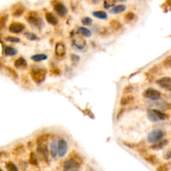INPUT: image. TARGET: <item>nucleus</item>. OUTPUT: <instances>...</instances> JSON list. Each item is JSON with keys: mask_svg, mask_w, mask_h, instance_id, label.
<instances>
[{"mask_svg": "<svg viewBox=\"0 0 171 171\" xmlns=\"http://www.w3.org/2000/svg\"><path fill=\"white\" fill-rule=\"evenodd\" d=\"M83 160L79 154L72 153L69 158L64 162V171H79L80 169Z\"/></svg>", "mask_w": 171, "mask_h": 171, "instance_id": "1", "label": "nucleus"}, {"mask_svg": "<svg viewBox=\"0 0 171 171\" xmlns=\"http://www.w3.org/2000/svg\"><path fill=\"white\" fill-rule=\"evenodd\" d=\"M164 136V132L160 129H156L150 131L147 135V141L149 144H157L161 140H163Z\"/></svg>", "mask_w": 171, "mask_h": 171, "instance_id": "2", "label": "nucleus"}, {"mask_svg": "<svg viewBox=\"0 0 171 171\" xmlns=\"http://www.w3.org/2000/svg\"><path fill=\"white\" fill-rule=\"evenodd\" d=\"M147 117L151 122H159L164 120L167 118V115L159 109H149L147 110Z\"/></svg>", "mask_w": 171, "mask_h": 171, "instance_id": "3", "label": "nucleus"}, {"mask_svg": "<svg viewBox=\"0 0 171 171\" xmlns=\"http://www.w3.org/2000/svg\"><path fill=\"white\" fill-rule=\"evenodd\" d=\"M25 18H26V20L28 21L29 24H31L32 26L36 27L39 29L44 27V21L40 17H39V15L35 12L29 13L27 14V16L25 17Z\"/></svg>", "mask_w": 171, "mask_h": 171, "instance_id": "4", "label": "nucleus"}, {"mask_svg": "<svg viewBox=\"0 0 171 171\" xmlns=\"http://www.w3.org/2000/svg\"><path fill=\"white\" fill-rule=\"evenodd\" d=\"M46 74H47V71L45 70V69H39V68L32 69L30 72L32 79H33L34 83H36L38 84L43 83L45 80Z\"/></svg>", "mask_w": 171, "mask_h": 171, "instance_id": "5", "label": "nucleus"}, {"mask_svg": "<svg viewBox=\"0 0 171 171\" xmlns=\"http://www.w3.org/2000/svg\"><path fill=\"white\" fill-rule=\"evenodd\" d=\"M143 96L145 99H150L152 101L159 100L161 97V93L157 89L153 88H149L143 92Z\"/></svg>", "mask_w": 171, "mask_h": 171, "instance_id": "6", "label": "nucleus"}, {"mask_svg": "<svg viewBox=\"0 0 171 171\" xmlns=\"http://www.w3.org/2000/svg\"><path fill=\"white\" fill-rule=\"evenodd\" d=\"M53 6H54V10L56 12V14L61 18L65 17L68 14V8L64 5V3L59 2V1H55L53 2Z\"/></svg>", "mask_w": 171, "mask_h": 171, "instance_id": "7", "label": "nucleus"}, {"mask_svg": "<svg viewBox=\"0 0 171 171\" xmlns=\"http://www.w3.org/2000/svg\"><path fill=\"white\" fill-rule=\"evenodd\" d=\"M58 156L59 158H64L67 154L68 149H69V144L68 142L64 139H60L58 141Z\"/></svg>", "mask_w": 171, "mask_h": 171, "instance_id": "8", "label": "nucleus"}, {"mask_svg": "<svg viewBox=\"0 0 171 171\" xmlns=\"http://www.w3.org/2000/svg\"><path fill=\"white\" fill-rule=\"evenodd\" d=\"M24 29H25L24 24L19 22H13L8 26V30L13 34H20L24 30Z\"/></svg>", "mask_w": 171, "mask_h": 171, "instance_id": "9", "label": "nucleus"}, {"mask_svg": "<svg viewBox=\"0 0 171 171\" xmlns=\"http://www.w3.org/2000/svg\"><path fill=\"white\" fill-rule=\"evenodd\" d=\"M156 84L162 89L171 91V78L163 77L156 81Z\"/></svg>", "mask_w": 171, "mask_h": 171, "instance_id": "10", "label": "nucleus"}, {"mask_svg": "<svg viewBox=\"0 0 171 171\" xmlns=\"http://www.w3.org/2000/svg\"><path fill=\"white\" fill-rule=\"evenodd\" d=\"M71 44H72V47H74L75 49H77V50H83L84 48L86 47L87 43L82 38H76V39H74L72 40Z\"/></svg>", "mask_w": 171, "mask_h": 171, "instance_id": "11", "label": "nucleus"}, {"mask_svg": "<svg viewBox=\"0 0 171 171\" xmlns=\"http://www.w3.org/2000/svg\"><path fill=\"white\" fill-rule=\"evenodd\" d=\"M37 153L43 159H44V160H48V159H49V148H48L47 144L38 145Z\"/></svg>", "mask_w": 171, "mask_h": 171, "instance_id": "12", "label": "nucleus"}, {"mask_svg": "<svg viewBox=\"0 0 171 171\" xmlns=\"http://www.w3.org/2000/svg\"><path fill=\"white\" fill-rule=\"evenodd\" d=\"M55 54L59 57H63L66 54V47L62 42H59L55 45Z\"/></svg>", "mask_w": 171, "mask_h": 171, "instance_id": "13", "label": "nucleus"}, {"mask_svg": "<svg viewBox=\"0 0 171 171\" xmlns=\"http://www.w3.org/2000/svg\"><path fill=\"white\" fill-rule=\"evenodd\" d=\"M14 67L16 68V69H26V68H27L28 63L24 58L19 57V58H18L17 59L14 61Z\"/></svg>", "mask_w": 171, "mask_h": 171, "instance_id": "14", "label": "nucleus"}, {"mask_svg": "<svg viewBox=\"0 0 171 171\" xmlns=\"http://www.w3.org/2000/svg\"><path fill=\"white\" fill-rule=\"evenodd\" d=\"M45 19L51 25H57L58 23H59L57 18L54 16V14H53V13H50V12H47L45 14Z\"/></svg>", "mask_w": 171, "mask_h": 171, "instance_id": "15", "label": "nucleus"}, {"mask_svg": "<svg viewBox=\"0 0 171 171\" xmlns=\"http://www.w3.org/2000/svg\"><path fill=\"white\" fill-rule=\"evenodd\" d=\"M125 10H126V6L124 4H118V5L113 6L109 12L113 14H118L123 13Z\"/></svg>", "mask_w": 171, "mask_h": 171, "instance_id": "16", "label": "nucleus"}, {"mask_svg": "<svg viewBox=\"0 0 171 171\" xmlns=\"http://www.w3.org/2000/svg\"><path fill=\"white\" fill-rule=\"evenodd\" d=\"M4 53L6 56H14L18 54V50L16 48L13 47V46H9V45H6L4 46Z\"/></svg>", "mask_w": 171, "mask_h": 171, "instance_id": "17", "label": "nucleus"}, {"mask_svg": "<svg viewBox=\"0 0 171 171\" xmlns=\"http://www.w3.org/2000/svg\"><path fill=\"white\" fill-rule=\"evenodd\" d=\"M134 99V97L131 94H126L124 97L121 98L120 99V105L121 106H127L129 104H131Z\"/></svg>", "mask_w": 171, "mask_h": 171, "instance_id": "18", "label": "nucleus"}, {"mask_svg": "<svg viewBox=\"0 0 171 171\" xmlns=\"http://www.w3.org/2000/svg\"><path fill=\"white\" fill-rule=\"evenodd\" d=\"M24 13V8L23 5L18 4L16 7L13 8V10H12V15L14 17H19L22 14Z\"/></svg>", "mask_w": 171, "mask_h": 171, "instance_id": "19", "label": "nucleus"}, {"mask_svg": "<svg viewBox=\"0 0 171 171\" xmlns=\"http://www.w3.org/2000/svg\"><path fill=\"white\" fill-rule=\"evenodd\" d=\"M144 160L146 161V162H148V163H149V164H153V165H154V164H156L159 162V160H158V158L155 156V155H154V154H145L144 155Z\"/></svg>", "mask_w": 171, "mask_h": 171, "instance_id": "20", "label": "nucleus"}, {"mask_svg": "<svg viewBox=\"0 0 171 171\" xmlns=\"http://www.w3.org/2000/svg\"><path fill=\"white\" fill-rule=\"evenodd\" d=\"M58 152H59V149H58V141L54 140L50 144V154L52 157L55 159L58 156Z\"/></svg>", "mask_w": 171, "mask_h": 171, "instance_id": "21", "label": "nucleus"}, {"mask_svg": "<svg viewBox=\"0 0 171 171\" xmlns=\"http://www.w3.org/2000/svg\"><path fill=\"white\" fill-rule=\"evenodd\" d=\"M109 27L111 28V29L114 32L119 31L120 29H122V24L117 19H112L109 22Z\"/></svg>", "mask_w": 171, "mask_h": 171, "instance_id": "22", "label": "nucleus"}, {"mask_svg": "<svg viewBox=\"0 0 171 171\" xmlns=\"http://www.w3.org/2000/svg\"><path fill=\"white\" fill-rule=\"evenodd\" d=\"M168 144H169V140L168 139H163V140H161L160 142H159L157 144H152L151 149H153L154 150H159V149H162L163 148L165 147Z\"/></svg>", "mask_w": 171, "mask_h": 171, "instance_id": "23", "label": "nucleus"}, {"mask_svg": "<svg viewBox=\"0 0 171 171\" xmlns=\"http://www.w3.org/2000/svg\"><path fill=\"white\" fill-rule=\"evenodd\" d=\"M78 32L80 35L85 38H89L92 35V32L86 27H79L78 28Z\"/></svg>", "mask_w": 171, "mask_h": 171, "instance_id": "24", "label": "nucleus"}, {"mask_svg": "<svg viewBox=\"0 0 171 171\" xmlns=\"http://www.w3.org/2000/svg\"><path fill=\"white\" fill-rule=\"evenodd\" d=\"M24 151H25V148L24 144H18L14 148V149L12 150V154L14 155H21L24 154Z\"/></svg>", "mask_w": 171, "mask_h": 171, "instance_id": "25", "label": "nucleus"}, {"mask_svg": "<svg viewBox=\"0 0 171 171\" xmlns=\"http://www.w3.org/2000/svg\"><path fill=\"white\" fill-rule=\"evenodd\" d=\"M49 134H44L39 135L37 138V144L38 145H42V144H46L47 141L49 140Z\"/></svg>", "mask_w": 171, "mask_h": 171, "instance_id": "26", "label": "nucleus"}, {"mask_svg": "<svg viewBox=\"0 0 171 171\" xmlns=\"http://www.w3.org/2000/svg\"><path fill=\"white\" fill-rule=\"evenodd\" d=\"M48 59L47 54H34L33 56H31V59L34 62H42V61L46 60Z\"/></svg>", "mask_w": 171, "mask_h": 171, "instance_id": "27", "label": "nucleus"}, {"mask_svg": "<svg viewBox=\"0 0 171 171\" xmlns=\"http://www.w3.org/2000/svg\"><path fill=\"white\" fill-rule=\"evenodd\" d=\"M93 16L97 18H99V19H107L108 18V14L106 12L102 10H97V11H94L93 13Z\"/></svg>", "mask_w": 171, "mask_h": 171, "instance_id": "28", "label": "nucleus"}, {"mask_svg": "<svg viewBox=\"0 0 171 171\" xmlns=\"http://www.w3.org/2000/svg\"><path fill=\"white\" fill-rule=\"evenodd\" d=\"M5 167H6L8 171H18L17 165L12 161H8L5 164Z\"/></svg>", "mask_w": 171, "mask_h": 171, "instance_id": "29", "label": "nucleus"}, {"mask_svg": "<svg viewBox=\"0 0 171 171\" xmlns=\"http://www.w3.org/2000/svg\"><path fill=\"white\" fill-rule=\"evenodd\" d=\"M24 36L26 39H28L30 41H36L39 39V37H38L37 35L34 33H31V32H25L24 33Z\"/></svg>", "mask_w": 171, "mask_h": 171, "instance_id": "30", "label": "nucleus"}, {"mask_svg": "<svg viewBox=\"0 0 171 171\" xmlns=\"http://www.w3.org/2000/svg\"><path fill=\"white\" fill-rule=\"evenodd\" d=\"M5 70L7 71L8 74H9L13 79H18V76L17 72L14 70V69H12L11 67H9V66H5Z\"/></svg>", "mask_w": 171, "mask_h": 171, "instance_id": "31", "label": "nucleus"}, {"mask_svg": "<svg viewBox=\"0 0 171 171\" xmlns=\"http://www.w3.org/2000/svg\"><path fill=\"white\" fill-rule=\"evenodd\" d=\"M29 164L32 165H38V158L36 154H34V152H31L29 154Z\"/></svg>", "mask_w": 171, "mask_h": 171, "instance_id": "32", "label": "nucleus"}, {"mask_svg": "<svg viewBox=\"0 0 171 171\" xmlns=\"http://www.w3.org/2000/svg\"><path fill=\"white\" fill-rule=\"evenodd\" d=\"M135 18V14L133 13V12H128L127 14L124 15V21L127 22V23H129L131 21H133Z\"/></svg>", "mask_w": 171, "mask_h": 171, "instance_id": "33", "label": "nucleus"}, {"mask_svg": "<svg viewBox=\"0 0 171 171\" xmlns=\"http://www.w3.org/2000/svg\"><path fill=\"white\" fill-rule=\"evenodd\" d=\"M8 20V15H3L0 17V30L4 29Z\"/></svg>", "mask_w": 171, "mask_h": 171, "instance_id": "34", "label": "nucleus"}, {"mask_svg": "<svg viewBox=\"0 0 171 171\" xmlns=\"http://www.w3.org/2000/svg\"><path fill=\"white\" fill-rule=\"evenodd\" d=\"M5 40L8 42H11V43H20L21 39L19 38L14 37V36H7L5 37Z\"/></svg>", "mask_w": 171, "mask_h": 171, "instance_id": "35", "label": "nucleus"}, {"mask_svg": "<svg viewBox=\"0 0 171 171\" xmlns=\"http://www.w3.org/2000/svg\"><path fill=\"white\" fill-rule=\"evenodd\" d=\"M81 23L84 25H85V26H90L92 23H93V19L89 17H84L82 18Z\"/></svg>", "mask_w": 171, "mask_h": 171, "instance_id": "36", "label": "nucleus"}, {"mask_svg": "<svg viewBox=\"0 0 171 171\" xmlns=\"http://www.w3.org/2000/svg\"><path fill=\"white\" fill-rule=\"evenodd\" d=\"M162 64L164 65V67L171 68V55H169L165 58L162 62Z\"/></svg>", "mask_w": 171, "mask_h": 171, "instance_id": "37", "label": "nucleus"}, {"mask_svg": "<svg viewBox=\"0 0 171 171\" xmlns=\"http://www.w3.org/2000/svg\"><path fill=\"white\" fill-rule=\"evenodd\" d=\"M156 171H169V168L167 164H161L156 169Z\"/></svg>", "mask_w": 171, "mask_h": 171, "instance_id": "38", "label": "nucleus"}, {"mask_svg": "<svg viewBox=\"0 0 171 171\" xmlns=\"http://www.w3.org/2000/svg\"><path fill=\"white\" fill-rule=\"evenodd\" d=\"M70 58L71 60L74 62V63H78L79 61L80 60V57L79 55H77V54H71Z\"/></svg>", "mask_w": 171, "mask_h": 171, "instance_id": "39", "label": "nucleus"}, {"mask_svg": "<svg viewBox=\"0 0 171 171\" xmlns=\"http://www.w3.org/2000/svg\"><path fill=\"white\" fill-rule=\"evenodd\" d=\"M133 90H134V88L132 87V86H129H129H125V88L124 89V94H130Z\"/></svg>", "mask_w": 171, "mask_h": 171, "instance_id": "40", "label": "nucleus"}, {"mask_svg": "<svg viewBox=\"0 0 171 171\" xmlns=\"http://www.w3.org/2000/svg\"><path fill=\"white\" fill-rule=\"evenodd\" d=\"M164 158L165 159H171V149H169V150L164 154Z\"/></svg>", "mask_w": 171, "mask_h": 171, "instance_id": "41", "label": "nucleus"}, {"mask_svg": "<svg viewBox=\"0 0 171 171\" xmlns=\"http://www.w3.org/2000/svg\"><path fill=\"white\" fill-rule=\"evenodd\" d=\"M104 4V8H109V7H112V6H111V4H112V3H109L108 1H105Z\"/></svg>", "mask_w": 171, "mask_h": 171, "instance_id": "42", "label": "nucleus"}, {"mask_svg": "<svg viewBox=\"0 0 171 171\" xmlns=\"http://www.w3.org/2000/svg\"><path fill=\"white\" fill-rule=\"evenodd\" d=\"M51 73H52V74H60V70H59L58 69H55L54 70H51Z\"/></svg>", "mask_w": 171, "mask_h": 171, "instance_id": "43", "label": "nucleus"}, {"mask_svg": "<svg viewBox=\"0 0 171 171\" xmlns=\"http://www.w3.org/2000/svg\"><path fill=\"white\" fill-rule=\"evenodd\" d=\"M1 156H3V157H7V153H5V152H0V157Z\"/></svg>", "mask_w": 171, "mask_h": 171, "instance_id": "44", "label": "nucleus"}, {"mask_svg": "<svg viewBox=\"0 0 171 171\" xmlns=\"http://www.w3.org/2000/svg\"><path fill=\"white\" fill-rule=\"evenodd\" d=\"M0 171H4V170H3V169H2L0 168Z\"/></svg>", "mask_w": 171, "mask_h": 171, "instance_id": "45", "label": "nucleus"}]
</instances>
